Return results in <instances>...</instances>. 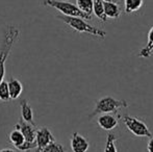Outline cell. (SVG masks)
<instances>
[{"label":"cell","mask_w":153,"mask_h":152,"mask_svg":"<svg viewBox=\"0 0 153 152\" xmlns=\"http://www.w3.org/2000/svg\"><path fill=\"white\" fill-rule=\"evenodd\" d=\"M144 0H124V10L126 14L137 12L142 7Z\"/></svg>","instance_id":"obj_16"},{"label":"cell","mask_w":153,"mask_h":152,"mask_svg":"<svg viewBox=\"0 0 153 152\" xmlns=\"http://www.w3.org/2000/svg\"><path fill=\"white\" fill-rule=\"evenodd\" d=\"M0 152H16L15 150H13V149H8V148H5V149H1Z\"/></svg>","instance_id":"obj_22"},{"label":"cell","mask_w":153,"mask_h":152,"mask_svg":"<svg viewBox=\"0 0 153 152\" xmlns=\"http://www.w3.org/2000/svg\"><path fill=\"white\" fill-rule=\"evenodd\" d=\"M15 128L19 129L22 132L23 136L25 139V142L28 144H33L36 145V129L34 128L33 125L27 123V122L21 120L18 124L15 125Z\"/></svg>","instance_id":"obj_7"},{"label":"cell","mask_w":153,"mask_h":152,"mask_svg":"<svg viewBox=\"0 0 153 152\" xmlns=\"http://www.w3.org/2000/svg\"><path fill=\"white\" fill-rule=\"evenodd\" d=\"M90 148V143L83 136L74 132L71 136V149L73 152H87Z\"/></svg>","instance_id":"obj_9"},{"label":"cell","mask_w":153,"mask_h":152,"mask_svg":"<svg viewBox=\"0 0 153 152\" xmlns=\"http://www.w3.org/2000/svg\"><path fill=\"white\" fill-rule=\"evenodd\" d=\"M10 99V91H8L7 82L2 80L1 83H0V101L7 102Z\"/></svg>","instance_id":"obj_20"},{"label":"cell","mask_w":153,"mask_h":152,"mask_svg":"<svg viewBox=\"0 0 153 152\" xmlns=\"http://www.w3.org/2000/svg\"><path fill=\"white\" fill-rule=\"evenodd\" d=\"M7 85H8V91H10V99H18L23 91L22 83H21L18 79L13 78L12 77V78L8 80Z\"/></svg>","instance_id":"obj_12"},{"label":"cell","mask_w":153,"mask_h":152,"mask_svg":"<svg viewBox=\"0 0 153 152\" xmlns=\"http://www.w3.org/2000/svg\"><path fill=\"white\" fill-rule=\"evenodd\" d=\"M8 139H10V142L12 143L16 148L20 147L21 145H23L25 143V139H24V136H23L22 132L19 129H17V128H15L13 131L10 132Z\"/></svg>","instance_id":"obj_15"},{"label":"cell","mask_w":153,"mask_h":152,"mask_svg":"<svg viewBox=\"0 0 153 152\" xmlns=\"http://www.w3.org/2000/svg\"><path fill=\"white\" fill-rule=\"evenodd\" d=\"M55 138L53 136L52 132L47 127H41L36 129V151L34 152H42L43 149L51 142H54Z\"/></svg>","instance_id":"obj_6"},{"label":"cell","mask_w":153,"mask_h":152,"mask_svg":"<svg viewBox=\"0 0 153 152\" xmlns=\"http://www.w3.org/2000/svg\"><path fill=\"white\" fill-rule=\"evenodd\" d=\"M57 19L62 20V22L66 23L68 26H70L72 29H74L77 33H89L94 37L104 39L106 37V33L104 30L97 27L93 26V25L89 24L88 22H85V19L79 18V17H70V16H65V15H57Z\"/></svg>","instance_id":"obj_1"},{"label":"cell","mask_w":153,"mask_h":152,"mask_svg":"<svg viewBox=\"0 0 153 152\" xmlns=\"http://www.w3.org/2000/svg\"><path fill=\"white\" fill-rule=\"evenodd\" d=\"M119 118H120L119 115L115 116L113 115V113H111V114H100L98 119H97V123H98V125L103 130L109 131V130L115 129L118 126V124H119Z\"/></svg>","instance_id":"obj_8"},{"label":"cell","mask_w":153,"mask_h":152,"mask_svg":"<svg viewBox=\"0 0 153 152\" xmlns=\"http://www.w3.org/2000/svg\"><path fill=\"white\" fill-rule=\"evenodd\" d=\"M43 4L46 6H50L55 10H59L62 15L65 16H70V17H79L82 18L85 20H91L92 17L89 15L85 14L83 12H81L75 4L70 3L67 1H57V0H45L43 2Z\"/></svg>","instance_id":"obj_4"},{"label":"cell","mask_w":153,"mask_h":152,"mask_svg":"<svg viewBox=\"0 0 153 152\" xmlns=\"http://www.w3.org/2000/svg\"><path fill=\"white\" fill-rule=\"evenodd\" d=\"M152 51H153V26L150 28L149 33H148V41L147 44L144 48L141 49L139 53V57L142 59H148L152 55Z\"/></svg>","instance_id":"obj_13"},{"label":"cell","mask_w":153,"mask_h":152,"mask_svg":"<svg viewBox=\"0 0 153 152\" xmlns=\"http://www.w3.org/2000/svg\"><path fill=\"white\" fill-rule=\"evenodd\" d=\"M42 152H66V148L64 147V145L57 143L56 141L51 142L45 147L42 150Z\"/></svg>","instance_id":"obj_19"},{"label":"cell","mask_w":153,"mask_h":152,"mask_svg":"<svg viewBox=\"0 0 153 152\" xmlns=\"http://www.w3.org/2000/svg\"><path fill=\"white\" fill-rule=\"evenodd\" d=\"M103 0H93V13L98 19H100L102 22H106L107 18L104 14V5Z\"/></svg>","instance_id":"obj_14"},{"label":"cell","mask_w":153,"mask_h":152,"mask_svg":"<svg viewBox=\"0 0 153 152\" xmlns=\"http://www.w3.org/2000/svg\"><path fill=\"white\" fill-rule=\"evenodd\" d=\"M104 2V1H103ZM104 14L106 18L111 19H118L121 16V7L119 6V3H113V2H104Z\"/></svg>","instance_id":"obj_11"},{"label":"cell","mask_w":153,"mask_h":152,"mask_svg":"<svg viewBox=\"0 0 153 152\" xmlns=\"http://www.w3.org/2000/svg\"><path fill=\"white\" fill-rule=\"evenodd\" d=\"M20 106H21V117H22L23 121L36 126V122H34V117H33V110H32L30 104L28 103V100L22 99L20 101Z\"/></svg>","instance_id":"obj_10"},{"label":"cell","mask_w":153,"mask_h":152,"mask_svg":"<svg viewBox=\"0 0 153 152\" xmlns=\"http://www.w3.org/2000/svg\"><path fill=\"white\" fill-rule=\"evenodd\" d=\"M123 122H124L127 130L130 131L133 136H142V138H144V136L151 138L152 136V133L148 128V126L142 120L135 117H131V116H124Z\"/></svg>","instance_id":"obj_5"},{"label":"cell","mask_w":153,"mask_h":152,"mask_svg":"<svg viewBox=\"0 0 153 152\" xmlns=\"http://www.w3.org/2000/svg\"><path fill=\"white\" fill-rule=\"evenodd\" d=\"M116 141H117V136L114 133L107 134L104 152H118L117 148H116Z\"/></svg>","instance_id":"obj_18"},{"label":"cell","mask_w":153,"mask_h":152,"mask_svg":"<svg viewBox=\"0 0 153 152\" xmlns=\"http://www.w3.org/2000/svg\"><path fill=\"white\" fill-rule=\"evenodd\" d=\"M104 2H113V3H119L120 0H103Z\"/></svg>","instance_id":"obj_23"},{"label":"cell","mask_w":153,"mask_h":152,"mask_svg":"<svg viewBox=\"0 0 153 152\" xmlns=\"http://www.w3.org/2000/svg\"><path fill=\"white\" fill-rule=\"evenodd\" d=\"M19 35H20V30L18 27L14 26V25L7 26L5 35H4L3 45L0 50V83L3 80L4 75H5V62L10 55L15 42L18 40Z\"/></svg>","instance_id":"obj_2"},{"label":"cell","mask_w":153,"mask_h":152,"mask_svg":"<svg viewBox=\"0 0 153 152\" xmlns=\"http://www.w3.org/2000/svg\"><path fill=\"white\" fill-rule=\"evenodd\" d=\"M128 108V103L126 100H118L111 96H105L97 101L96 106L90 117H94L100 114H111L118 113L121 108Z\"/></svg>","instance_id":"obj_3"},{"label":"cell","mask_w":153,"mask_h":152,"mask_svg":"<svg viewBox=\"0 0 153 152\" xmlns=\"http://www.w3.org/2000/svg\"><path fill=\"white\" fill-rule=\"evenodd\" d=\"M147 150H148V152H153V136L150 138L149 142H148Z\"/></svg>","instance_id":"obj_21"},{"label":"cell","mask_w":153,"mask_h":152,"mask_svg":"<svg viewBox=\"0 0 153 152\" xmlns=\"http://www.w3.org/2000/svg\"><path fill=\"white\" fill-rule=\"evenodd\" d=\"M77 7L85 14L92 17L93 14V0H76Z\"/></svg>","instance_id":"obj_17"}]
</instances>
